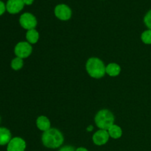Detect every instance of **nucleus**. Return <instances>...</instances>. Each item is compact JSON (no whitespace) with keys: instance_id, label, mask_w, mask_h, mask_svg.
I'll list each match as a JSON object with an SVG mask.
<instances>
[{"instance_id":"4468645a","label":"nucleus","mask_w":151,"mask_h":151,"mask_svg":"<svg viewBox=\"0 0 151 151\" xmlns=\"http://www.w3.org/2000/svg\"><path fill=\"white\" fill-rule=\"evenodd\" d=\"M26 38L27 42H29L30 44H35V43L38 42V39H39V33L35 29H29L27 32Z\"/></svg>"},{"instance_id":"9d476101","label":"nucleus","mask_w":151,"mask_h":151,"mask_svg":"<svg viewBox=\"0 0 151 151\" xmlns=\"http://www.w3.org/2000/svg\"><path fill=\"white\" fill-rule=\"evenodd\" d=\"M12 139L10 130L4 127H0V146L7 145Z\"/></svg>"},{"instance_id":"ddd939ff","label":"nucleus","mask_w":151,"mask_h":151,"mask_svg":"<svg viewBox=\"0 0 151 151\" xmlns=\"http://www.w3.org/2000/svg\"><path fill=\"white\" fill-rule=\"evenodd\" d=\"M108 132H109V136L111 138L114 139H117L120 138L122 135V130L119 125H112L110 128L108 129Z\"/></svg>"},{"instance_id":"39448f33","label":"nucleus","mask_w":151,"mask_h":151,"mask_svg":"<svg viewBox=\"0 0 151 151\" xmlns=\"http://www.w3.org/2000/svg\"><path fill=\"white\" fill-rule=\"evenodd\" d=\"M20 25L27 30L35 29L37 25L36 18L29 13H24L19 18Z\"/></svg>"},{"instance_id":"0eeeda50","label":"nucleus","mask_w":151,"mask_h":151,"mask_svg":"<svg viewBox=\"0 0 151 151\" xmlns=\"http://www.w3.org/2000/svg\"><path fill=\"white\" fill-rule=\"evenodd\" d=\"M26 142L21 137H13L7 145V151H24Z\"/></svg>"},{"instance_id":"f3484780","label":"nucleus","mask_w":151,"mask_h":151,"mask_svg":"<svg viewBox=\"0 0 151 151\" xmlns=\"http://www.w3.org/2000/svg\"><path fill=\"white\" fill-rule=\"evenodd\" d=\"M144 23L149 29H151V10H149L145 16Z\"/></svg>"},{"instance_id":"2eb2a0df","label":"nucleus","mask_w":151,"mask_h":151,"mask_svg":"<svg viewBox=\"0 0 151 151\" xmlns=\"http://www.w3.org/2000/svg\"><path fill=\"white\" fill-rule=\"evenodd\" d=\"M24 66V60L22 58L19 57H16L11 60L10 63V66L12 69L15 71H19Z\"/></svg>"},{"instance_id":"1a4fd4ad","label":"nucleus","mask_w":151,"mask_h":151,"mask_svg":"<svg viewBox=\"0 0 151 151\" xmlns=\"http://www.w3.org/2000/svg\"><path fill=\"white\" fill-rule=\"evenodd\" d=\"M24 0H7L6 10L10 14H16L24 8Z\"/></svg>"},{"instance_id":"aec40b11","label":"nucleus","mask_w":151,"mask_h":151,"mask_svg":"<svg viewBox=\"0 0 151 151\" xmlns=\"http://www.w3.org/2000/svg\"><path fill=\"white\" fill-rule=\"evenodd\" d=\"M33 2V0H24V3L27 5H30Z\"/></svg>"},{"instance_id":"dca6fc26","label":"nucleus","mask_w":151,"mask_h":151,"mask_svg":"<svg viewBox=\"0 0 151 151\" xmlns=\"http://www.w3.org/2000/svg\"><path fill=\"white\" fill-rule=\"evenodd\" d=\"M141 40L144 44H151V29H147L142 33Z\"/></svg>"},{"instance_id":"412c9836","label":"nucleus","mask_w":151,"mask_h":151,"mask_svg":"<svg viewBox=\"0 0 151 151\" xmlns=\"http://www.w3.org/2000/svg\"><path fill=\"white\" fill-rule=\"evenodd\" d=\"M75 151H88L87 150L86 148H85V147H78V148H77Z\"/></svg>"},{"instance_id":"f8f14e48","label":"nucleus","mask_w":151,"mask_h":151,"mask_svg":"<svg viewBox=\"0 0 151 151\" xmlns=\"http://www.w3.org/2000/svg\"><path fill=\"white\" fill-rule=\"evenodd\" d=\"M121 67L119 64L116 63H111L106 66V74L111 77H116L120 74Z\"/></svg>"},{"instance_id":"6e6552de","label":"nucleus","mask_w":151,"mask_h":151,"mask_svg":"<svg viewBox=\"0 0 151 151\" xmlns=\"http://www.w3.org/2000/svg\"><path fill=\"white\" fill-rule=\"evenodd\" d=\"M109 132L106 130L100 129L97 131V132L94 133V134L92 137L93 142L96 145L101 146L104 145L105 144L108 142L109 139Z\"/></svg>"},{"instance_id":"f257e3e1","label":"nucleus","mask_w":151,"mask_h":151,"mask_svg":"<svg viewBox=\"0 0 151 151\" xmlns=\"http://www.w3.org/2000/svg\"><path fill=\"white\" fill-rule=\"evenodd\" d=\"M43 145L48 148H58L63 145L64 137L59 130L56 128H50L44 131L41 136Z\"/></svg>"},{"instance_id":"9b49d317","label":"nucleus","mask_w":151,"mask_h":151,"mask_svg":"<svg viewBox=\"0 0 151 151\" xmlns=\"http://www.w3.org/2000/svg\"><path fill=\"white\" fill-rule=\"evenodd\" d=\"M36 125L38 129L41 131H47L50 129L51 122L50 119L45 116H40L36 119Z\"/></svg>"},{"instance_id":"6ab92c4d","label":"nucleus","mask_w":151,"mask_h":151,"mask_svg":"<svg viewBox=\"0 0 151 151\" xmlns=\"http://www.w3.org/2000/svg\"><path fill=\"white\" fill-rule=\"evenodd\" d=\"M58 151H75V150L72 146L66 145L64 147H62Z\"/></svg>"},{"instance_id":"7ed1b4c3","label":"nucleus","mask_w":151,"mask_h":151,"mask_svg":"<svg viewBox=\"0 0 151 151\" xmlns=\"http://www.w3.org/2000/svg\"><path fill=\"white\" fill-rule=\"evenodd\" d=\"M94 122L100 129L108 131V129L114 125V116L113 113L108 109H103L97 113L94 117Z\"/></svg>"},{"instance_id":"a211bd4d","label":"nucleus","mask_w":151,"mask_h":151,"mask_svg":"<svg viewBox=\"0 0 151 151\" xmlns=\"http://www.w3.org/2000/svg\"><path fill=\"white\" fill-rule=\"evenodd\" d=\"M6 10V4L0 0V16L4 14Z\"/></svg>"},{"instance_id":"423d86ee","label":"nucleus","mask_w":151,"mask_h":151,"mask_svg":"<svg viewBox=\"0 0 151 151\" xmlns=\"http://www.w3.org/2000/svg\"><path fill=\"white\" fill-rule=\"evenodd\" d=\"M55 15L58 19L62 21H67L72 16V10L66 4H58L55 8Z\"/></svg>"},{"instance_id":"f03ea898","label":"nucleus","mask_w":151,"mask_h":151,"mask_svg":"<svg viewBox=\"0 0 151 151\" xmlns=\"http://www.w3.org/2000/svg\"><path fill=\"white\" fill-rule=\"evenodd\" d=\"M106 67L103 60L98 58H90L86 63V69L91 78L100 79L106 75Z\"/></svg>"},{"instance_id":"20e7f679","label":"nucleus","mask_w":151,"mask_h":151,"mask_svg":"<svg viewBox=\"0 0 151 151\" xmlns=\"http://www.w3.org/2000/svg\"><path fill=\"white\" fill-rule=\"evenodd\" d=\"M32 52V46L27 41H20L15 46V55L16 57H19L20 58H27L30 55Z\"/></svg>"},{"instance_id":"4be33fe9","label":"nucleus","mask_w":151,"mask_h":151,"mask_svg":"<svg viewBox=\"0 0 151 151\" xmlns=\"http://www.w3.org/2000/svg\"><path fill=\"white\" fill-rule=\"evenodd\" d=\"M93 129H94V127H93V125H90L89 126H88V128H86V130L88 131H93Z\"/></svg>"},{"instance_id":"5701e85b","label":"nucleus","mask_w":151,"mask_h":151,"mask_svg":"<svg viewBox=\"0 0 151 151\" xmlns=\"http://www.w3.org/2000/svg\"><path fill=\"white\" fill-rule=\"evenodd\" d=\"M1 116H0V123H1Z\"/></svg>"}]
</instances>
